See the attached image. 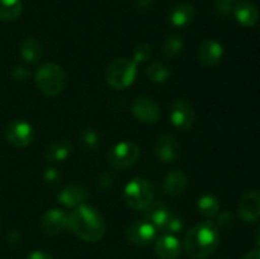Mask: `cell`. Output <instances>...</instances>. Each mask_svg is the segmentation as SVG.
<instances>
[{"label": "cell", "instance_id": "obj_12", "mask_svg": "<svg viewBox=\"0 0 260 259\" xmlns=\"http://www.w3.org/2000/svg\"><path fill=\"white\" fill-rule=\"evenodd\" d=\"M40 229L47 236H55L63 233L69 229V215L58 208H51L41 217Z\"/></svg>", "mask_w": 260, "mask_h": 259}, {"label": "cell", "instance_id": "obj_21", "mask_svg": "<svg viewBox=\"0 0 260 259\" xmlns=\"http://www.w3.org/2000/svg\"><path fill=\"white\" fill-rule=\"evenodd\" d=\"M73 152V144L66 139L53 140L46 149L45 157L48 163L65 161Z\"/></svg>", "mask_w": 260, "mask_h": 259}, {"label": "cell", "instance_id": "obj_16", "mask_svg": "<svg viewBox=\"0 0 260 259\" xmlns=\"http://www.w3.org/2000/svg\"><path fill=\"white\" fill-rule=\"evenodd\" d=\"M196 9L194 5L188 2L177 3L169 10V23L174 28H184L194 20Z\"/></svg>", "mask_w": 260, "mask_h": 259}, {"label": "cell", "instance_id": "obj_38", "mask_svg": "<svg viewBox=\"0 0 260 259\" xmlns=\"http://www.w3.org/2000/svg\"><path fill=\"white\" fill-rule=\"evenodd\" d=\"M225 2H229V3H231V2H235V0H225Z\"/></svg>", "mask_w": 260, "mask_h": 259}, {"label": "cell", "instance_id": "obj_7", "mask_svg": "<svg viewBox=\"0 0 260 259\" xmlns=\"http://www.w3.org/2000/svg\"><path fill=\"white\" fill-rule=\"evenodd\" d=\"M36 132L32 124L24 119H13L5 128V139L10 145L19 149L32 145L35 141Z\"/></svg>", "mask_w": 260, "mask_h": 259}, {"label": "cell", "instance_id": "obj_13", "mask_svg": "<svg viewBox=\"0 0 260 259\" xmlns=\"http://www.w3.org/2000/svg\"><path fill=\"white\" fill-rule=\"evenodd\" d=\"M238 212L241 220L248 223L260 220V192L256 189L246 190L240 198L238 205Z\"/></svg>", "mask_w": 260, "mask_h": 259}, {"label": "cell", "instance_id": "obj_36", "mask_svg": "<svg viewBox=\"0 0 260 259\" xmlns=\"http://www.w3.org/2000/svg\"><path fill=\"white\" fill-rule=\"evenodd\" d=\"M152 7V0H140L139 3V10L141 12L142 8H146V9H149V8Z\"/></svg>", "mask_w": 260, "mask_h": 259}, {"label": "cell", "instance_id": "obj_11", "mask_svg": "<svg viewBox=\"0 0 260 259\" xmlns=\"http://www.w3.org/2000/svg\"><path fill=\"white\" fill-rule=\"evenodd\" d=\"M180 145L177 136L170 131H164L155 141V154L157 159L165 164L174 163L179 156Z\"/></svg>", "mask_w": 260, "mask_h": 259}, {"label": "cell", "instance_id": "obj_6", "mask_svg": "<svg viewBox=\"0 0 260 259\" xmlns=\"http://www.w3.org/2000/svg\"><path fill=\"white\" fill-rule=\"evenodd\" d=\"M141 156V149L135 142L122 141L111 147L107 154V163L113 169L123 170L131 168Z\"/></svg>", "mask_w": 260, "mask_h": 259}, {"label": "cell", "instance_id": "obj_4", "mask_svg": "<svg viewBox=\"0 0 260 259\" xmlns=\"http://www.w3.org/2000/svg\"><path fill=\"white\" fill-rule=\"evenodd\" d=\"M137 76V63L129 58H116L109 63L106 73V80L111 88L124 90L134 84Z\"/></svg>", "mask_w": 260, "mask_h": 259}, {"label": "cell", "instance_id": "obj_23", "mask_svg": "<svg viewBox=\"0 0 260 259\" xmlns=\"http://www.w3.org/2000/svg\"><path fill=\"white\" fill-rule=\"evenodd\" d=\"M185 48V41L182 36L172 35L167 37L161 47V53L165 58L174 60L178 58Z\"/></svg>", "mask_w": 260, "mask_h": 259}, {"label": "cell", "instance_id": "obj_24", "mask_svg": "<svg viewBox=\"0 0 260 259\" xmlns=\"http://www.w3.org/2000/svg\"><path fill=\"white\" fill-rule=\"evenodd\" d=\"M23 5L20 0H0V20L14 22L20 17Z\"/></svg>", "mask_w": 260, "mask_h": 259}, {"label": "cell", "instance_id": "obj_27", "mask_svg": "<svg viewBox=\"0 0 260 259\" xmlns=\"http://www.w3.org/2000/svg\"><path fill=\"white\" fill-rule=\"evenodd\" d=\"M79 142H80L83 150H85L86 152H95L101 145L99 135L90 127L81 130L80 134H79Z\"/></svg>", "mask_w": 260, "mask_h": 259}, {"label": "cell", "instance_id": "obj_34", "mask_svg": "<svg viewBox=\"0 0 260 259\" xmlns=\"http://www.w3.org/2000/svg\"><path fill=\"white\" fill-rule=\"evenodd\" d=\"M27 259H53V256L42 250H36L32 251V253L27 256Z\"/></svg>", "mask_w": 260, "mask_h": 259}, {"label": "cell", "instance_id": "obj_29", "mask_svg": "<svg viewBox=\"0 0 260 259\" xmlns=\"http://www.w3.org/2000/svg\"><path fill=\"white\" fill-rule=\"evenodd\" d=\"M216 225H217L218 229H221V230H230V229L234 228V225H235V217H234V215L231 212H229V211H223V212H221L220 215L217 216V222H215Z\"/></svg>", "mask_w": 260, "mask_h": 259}, {"label": "cell", "instance_id": "obj_31", "mask_svg": "<svg viewBox=\"0 0 260 259\" xmlns=\"http://www.w3.org/2000/svg\"><path fill=\"white\" fill-rule=\"evenodd\" d=\"M43 180L48 185L58 184V182H60V173L57 172L56 168H46L45 173H43Z\"/></svg>", "mask_w": 260, "mask_h": 259}, {"label": "cell", "instance_id": "obj_1", "mask_svg": "<svg viewBox=\"0 0 260 259\" xmlns=\"http://www.w3.org/2000/svg\"><path fill=\"white\" fill-rule=\"evenodd\" d=\"M221 243L220 229L212 221H201L187 231L183 240L185 253L193 259H206L217 250Z\"/></svg>", "mask_w": 260, "mask_h": 259}, {"label": "cell", "instance_id": "obj_40", "mask_svg": "<svg viewBox=\"0 0 260 259\" xmlns=\"http://www.w3.org/2000/svg\"><path fill=\"white\" fill-rule=\"evenodd\" d=\"M223 259H226V258H223Z\"/></svg>", "mask_w": 260, "mask_h": 259}, {"label": "cell", "instance_id": "obj_19", "mask_svg": "<svg viewBox=\"0 0 260 259\" xmlns=\"http://www.w3.org/2000/svg\"><path fill=\"white\" fill-rule=\"evenodd\" d=\"M234 15L239 24L245 28L254 27L259 20L258 8L248 0H241L234 7Z\"/></svg>", "mask_w": 260, "mask_h": 259}, {"label": "cell", "instance_id": "obj_2", "mask_svg": "<svg viewBox=\"0 0 260 259\" xmlns=\"http://www.w3.org/2000/svg\"><path fill=\"white\" fill-rule=\"evenodd\" d=\"M69 229L81 240L96 243L106 234V221L96 208L83 203L69 213Z\"/></svg>", "mask_w": 260, "mask_h": 259}, {"label": "cell", "instance_id": "obj_33", "mask_svg": "<svg viewBox=\"0 0 260 259\" xmlns=\"http://www.w3.org/2000/svg\"><path fill=\"white\" fill-rule=\"evenodd\" d=\"M114 183V177L111 173H102V175L99 177V185H101L102 189L108 190L112 189Z\"/></svg>", "mask_w": 260, "mask_h": 259}, {"label": "cell", "instance_id": "obj_26", "mask_svg": "<svg viewBox=\"0 0 260 259\" xmlns=\"http://www.w3.org/2000/svg\"><path fill=\"white\" fill-rule=\"evenodd\" d=\"M197 207L201 215L205 216V217H215L220 212V201L213 195H203L198 200Z\"/></svg>", "mask_w": 260, "mask_h": 259}, {"label": "cell", "instance_id": "obj_3", "mask_svg": "<svg viewBox=\"0 0 260 259\" xmlns=\"http://www.w3.org/2000/svg\"><path fill=\"white\" fill-rule=\"evenodd\" d=\"M35 84L43 95L56 96L65 89L66 74L57 63H43L36 71Z\"/></svg>", "mask_w": 260, "mask_h": 259}, {"label": "cell", "instance_id": "obj_37", "mask_svg": "<svg viewBox=\"0 0 260 259\" xmlns=\"http://www.w3.org/2000/svg\"><path fill=\"white\" fill-rule=\"evenodd\" d=\"M254 241H255L256 245L260 248V229L255 230V233H254Z\"/></svg>", "mask_w": 260, "mask_h": 259}, {"label": "cell", "instance_id": "obj_8", "mask_svg": "<svg viewBox=\"0 0 260 259\" xmlns=\"http://www.w3.org/2000/svg\"><path fill=\"white\" fill-rule=\"evenodd\" d=\"M170 122L173 126L182 131H190L196 121V113L193 106L185 99H175L170 104Z\"/></svg>", "mask_w": 260, "mask_h": 259}, {"label": "cell", "instance_id": "obj_39", "mask_svg": "<svg viewBox=\"0 0 260 259\" xmlns=\"http://www.w3.org/2000/svg\"><path fill=\"white\" fill-rule=\"evenodd\" d=\"M0 231H2V226H0Z\"/></svg>", "mask_w": 260, "mask_h": 259}, {"label": "cell", "instance_id": "obj_35", "mask_svg": "<svg viewBox=\"0 0 260 259\" xmlns=\"http://www.w3.org/2000/svg\"><path fill=\"white\" fill-rule=\"evenodd\" d=\"M243 259H260V249H254L250 250L249 253H246L243 256Z\"/></svg>", "mask_w": 260, "mask_h": 259}, {"label": "cell", "instance_id": "obj_17", "mask_svg": "<svg viewBox=\"0 0 260 259\" xmlns=\"http://www.w3.org/2000/svg\"><path fill=\"white\" fill-rule=\"evenodd\" d=\"M154 250L160 259H178L182 253V246L174 235L165 234L156 239Z\"/></svg>", "mask_w": 260, "mask_h": 259}, {"label": "cell", "instance_id": "obj_32", "mask_svg": "<svg viewBox=\"0 0 260 259\" xmlns=\"http://www.w3.org/2000/svg\"><path fill=\"white\" fill-rule=\"evenodd\" d=\"M30 73L24 66H15L12 70V78L17 81H25L29 79Z\"/></svg>", "mask_w": 260, "mask_h": 259}, {"label": "cell", "instance_id": "obj_5", "mask_svg": "<svg viewBox=\"0 0 260 259\" xmlns=\"http://www.w3.org/2000/svg\"><path fill=\"white\" fill-rule=\"evenodd\" d=\"M154 188L144 178H135L126 184L123 189V201L129 208L142 211L152 202Z\"/></svg>", "mask_w": 260, "mask_h": 259}, {"label": "cell", "instance_id": "obj_20", "mask_svg": "<svg viewBox=\"0 0 260 259\" xmlns=\"http://www.w3.org/2000/svg\"><path fill=\"white\" fill-rule=\"evenodd\" d=\"M187 185V175L180 170H173V172L168 173L167 177H165L164 183H162V190H164L165 195L178 197L185 192Z\"/></svg>", "mask_w": 260, "mask_h": 259}, {"label": "cell", "instance_id": "obj_18", "mask_svg": "<svg viewBox=\"0 0 260 259\" xmlns=\"http://www.w3.org/2000/svg\"><path fill=\"white\" fill-rule=\"evenodd\" d=\"M86 198H88V190L85 187L79 184L68 185L57 193V201L65 207H78L85 202Z\"/></svg>", "mask_w": 260, "mask_h": 259}, {"label": "cell", "instance_id": "obj_14", "mask_svg": "<svg viewBox=\"0 0 260 259\" xmlns=\"http://www.w3.org/2000/svg\"><path fill=\"white\" fill-rule=\"evenodd\" d=\"M223 56V47L218 41L206 40L201 43L197 51V58L205 68H212L221 61Z\"/></svg>", "mask_w": 260, "mask_h": 259}, {"label": "cell", "instance_id": "obj_22", "mask_svg": "<svg viewBox=\"0 0 260 259\" xmlns=\"http://www.w3.org/2000/svg\"><path fill=\"white\" fill-rule=\"evenodd\" d=\"M19 52L23 60L30 63H36L42 60L43 55H45V48L40 41L33 37H28L20 43Z\"/></svg>", "mask_w": 260, "mask_h": 259}, {"label": "cell", "instance_id": "obj_15", "mask_svg": "<svg viewBox=\"0 0 260 259\" xmlns=\"http://www.w3.org/2000/svg\"><path fill=\"white\" fill-rule=\"evenodd\" d=\"M145 220L149 221L155 229L164 230L167 223L169 222L170 217L173 216V212L170 211V207L164 202H151L144 210Z\"/></svg>", "mask_w": 260, "mask_h": 259}, {"label": "cell", "instance_id": "obj_9", "mask_svg": "<svg viewBox=\"0 0 260 259\" xmlns=\"http://www.w3.org/2000/svg\"><path fill=\"white\" fill-rule=\"evenodd\" d=\"M131 113L139 122L145 124L156 123L160 118V107L149 96H137L131 102Z\"/></svg>", "mask_w": 260, "mask_h": 259}, {"label": "cell", "instance_id": "obj_28", "mask_svg": "<svg viewBox=\"0 0 260 259\" xmlns=\"http://www.w3.org/2000/svg\"><path fill=\"white\" fill-rule=\"evenodd\" d=\"M152 55V47L149 43H140L135 47L134 50V58L132 60L136 63L139 62H145V61L149 60Z\"/></svg>", "mask_w": 260, "mask_h": 259}, {"label": "cell", "instance_id": "obj_30", "mask_svg": "<svg viewBox=\"0 0 260 259\" xmlns=\"http://www.w3.org/2000/svg\"><path fill=\"white\" fill-rule=\"evenodd\" d=\"M183 229H184V222H183L182 218L173 215L172 217H170L169 222H168L167 226H165L164 231L165 233L170 234V235H175V234H179Z\"/></svg>", "mask_w": 260, "mask_h": 259}, {"label": "cell", "instance_id": "obj_10", "mask_svg": "<svg viewBox=\"0 0 260 259\" xmlns=\"http://www.w3.org/2000/svg\"><path fill=\"white\" fill-rule=\"evenodd\" d=\"M124 238L136 246H146L150 245L156 238V229L149 221L137 220L127 225Z\"/></svg>", "mask_w": 260, "mask_h": 259}, {"label": "cell", "instance_id": "obj_25", "mask_svg": "<svg viewBox=\"0 0 260 259\" xmlns=\"http://www.w3.org/2000/svg\"><path fill=\"white\" fill-rule=\"evenodd\" d=\"M147 79L151 80L152 83L156 84H162L165 81H168V79L172 75V71H170L169 66L165 65L164 62H160V61H154V62L149 63L146 66V70H145Z\"/></svg>", "mask_w": 260, "mask_h": 259}]
</instances>
